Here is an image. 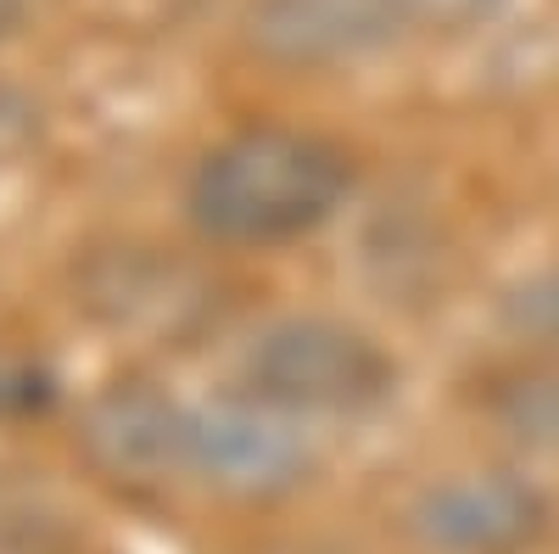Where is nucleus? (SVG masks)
Returning a JSON list of instances; mask_svg holds the SVG:
<instances>
[{"instance_id": "obj_6", "label": "nucleus", "mask_w": 559, "mask_h": 554, "mask_svg": "<svg viewBox=\"0 0 559 554\" xmlns=\"http://www.w3.org/2000/svg\"><path fill=\"white\" fill-rule=\"evenodd\" d=\"M185 414H191V403L168 398L152 381H112L107 392L90 398L79 443L102 471L123 482H157L185 465Z\"/></svg>"}, {"instance_id": "obj_10", "label": "nucleus", "mask_w": 559, "mask_h": 554, "mask_svg": "<svg viewBox=\"0 0 559 554\" xmlns=\"http://www.w3.org/2000/svg\"><path fill=\"white\" fill-rule=\"evenodd\" d=\"M503 0H414L419 23H442V28H464V23H487Z\"/></svg>"}, {"instance_id": "obj_7", "label": "nucleus", "mask_w": 559, "mask_h": 554, "mask_svg": "<svg viewBox=\"0 0 559 554\" xmlns=\"http://www.w3.org/2000/svg\"><path fill=\"white\" fill-rule=\"evenodd\" d=\"M498 421L532 448H559V376L515 381L498 398Z\"/></svg>"}, {"instance_id": "obj_8", "label": "nucleus", "mask_w": 559, "mask_h": 554, "mask_svg": "<svg viewBox=\"0 0 559 554\" xmlns=\"http://www.w3.org/2000/svg\"><path fill=\"white\" fill-rule=\"evenodd\" d=\"M503 326L526 342L559 347V263L526 274V281L503 297Z\"/></svg>"}, {"instance_id": "obj_4", "label": "nucleus", "mask_w": 559, "mask_h": 554, "mask_svg": "<svg viewBox=\"0 0 559 554\" xmlns=\"http://www.w3.org/2000/svg\"><path fill=\"white\" fill-rule=\"evenodd\" d=\"M414 23V0H258L247 39L280 68H336L386 51Z\"/></svg>"}, {"instance_id": "obj_3", "label": "nucleus", "mask_w": 559, "mask_h": 554, "mask_svg": "<svg viewBox=\"0 0 559 554\" xmlns=\"http://www.w3.org/2000/svg\"><path fill=\"white\" fill-rule=\"evenodd\" d=\"M313 465L308 437L292 426L286 409L263 398H213L185 414V476H197L229 498H280L302 487Z\"/></svg>"}, {"instance_id": "obj_2", "label": "nucleus", "mask_w": 559, "mask_h": 554, "mask_svg": "<svg viewBox=\"0 0 559 554\" xmlns=\"http://www.w3.org/2000/svg\"><path fill=\"white\" fill-rule=\"evenodd\" d=\"M392 358L369 342L364 331L342 319L297 314L269 326L247 358L241 381L252 398L286 409V414H358L376 409L392 392Z\"/></svg>"}, {"instance_id": "obj_9", "label": "nucleus", "mask_w": 559, "mask_h": 554, "mask_svg": "<svg viewBox=\"0 0 559 554\" xmlns=\"http://www.w3.org/2000/svg\"><path fill=\"white\" fill-rule=\"evenodd\" d=\"M57 403L51 369L23 358V353H0V421H23V414H45Z\"/></svg>"}, {"instance_id": "obj_11", "label": "nucleus", "mask_w": 559, "mask_h": 554, "mask_svg": "<svg viewBox=\"0 0 559 554\" xmlns=\"http://www.w3.org/2000/svg\"><path fill=\"white\" fill-rule=\"evenodd\" d=\"M39 7H45V0H0V39H12Z\"/></svg>"}, {"instance_id": "obj_1", "label": "nucleus", "mask_w": 559, "mask_h": 554, "mask_svg": "<svg viewBox=\"0 0 559 554\" xmlns=\"http://www.w3.org/2000/svg\"><path fill=\"white\" fill-rule=\"evenodd\" d=\"M353 185V163L342 146L302 129H241L218 141L191 185L185 213L207 241L224 247H274L297 241L331 219Z\"/></svg>"}, {"instance_id": "obj_5", "label": "nucleus", "mask_w": 559, "mask_h": 554, "mask_svg": "<svg viewBox=\"0 0 559 554\" xmlns=\"http://www.w3.org/2000/svg\"><path fill=\"white\" fill-rule=\"evenodd\" d=\"M414 538L437 554H515L543 538L548 498L521 476H448L431 482L408 510Z\"/></svg>"}, {"instance_id": "obj_12", "label": "nucleus", "mask_w": 559, "mask_h": 554, "mask_svg": "<svg viewBox=\"0 0 559 554\" xmlns=\"http://www.w3.org/2000/svg\"><path fill=\"white\" fill-rule=\"evenodd\" d=\"M269 554H297V549H269Z\"/></svg>"}]
</instances>
